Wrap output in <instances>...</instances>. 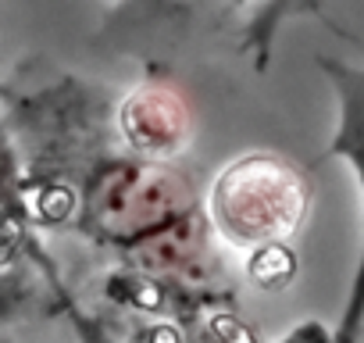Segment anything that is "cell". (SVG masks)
I'll use <instances>...</instances> for the list:
<instances>
[{
    "label": "cell",
    "instance_id": "6da1fadb",
    "mask_svg": "<svg viewBox=\"0 0 364 343\" xmlns=\"http://www.w3.org/2000/svg\"><path fill=\"white\" fill-rule=\"evenodd\" d=\"M211 211L232 243H268L300 222L304 190L289 164L275 157H243L215 183Z\"/></svg>",
    "mask_w": 364,
    "mask_h": 343
}]
</instances>
